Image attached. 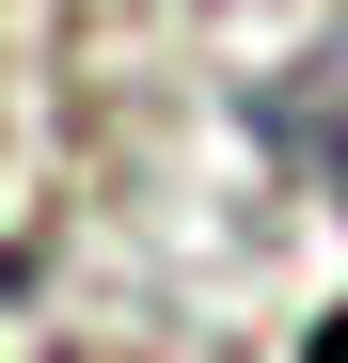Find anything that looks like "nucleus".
Wrapping results in <instances>:
<instances>
[{
	"label": "nucleus",
	"instance_id": "1",
	"mask_svg": "<svg viewBox=\"0 0 348 363\" xmlns=\"http://www.w3.org/2000/svg\"><path fill=\"white\" fill-rule=\"evenodd\" d=\"M254 127H269L285 158H301V174H317V190H348V32L317 48V64H301V79H269V111H254Z\"/></svg>",
	"mask_w": 348,
	"mask_h": 363
},
{
	"label": "nucleus",
	"instance_id": "3",
	"mask_svg": "<svg viewBox=\"0 0 348 363\" xmlns=\"http://www.w3.org/2000/svg\"><path fill=\"white\" fill-rule=\"evenodd\" d=\"M16 284H32V253H0V300H16Z\"/></svg>",
	"mask_w": 348,
	"mask_h": 363
},
{
	"label": "nucleus",
	"instance_id": "2",
	"mask_svg": "<svg viewBox=\"0 0 348 363\" xmlns=\"http://www.w3.org/2000/svg\"><path fill=\"white\" fill-rule=\"evenodd\" d=\"M301 363H348V316H332V332H317V347H301Z\"/></svg>",
	"mask_w": 348,
	"mask_h": 363
}]
</instances>
